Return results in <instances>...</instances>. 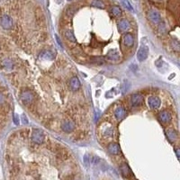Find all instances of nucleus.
Listing matches in <instances>:
<instances>
[{"instance_id":"obj_25","label":"nucleus","mask_w":180,"mask_h":180,"mask_svg":"<svg viewBox=\"0 0 180 180\" xmlns=\"http://www.w3.org/2000/svg\"><path fill=\"white\" fill-rule=\"evenodd\" d=\"M170 45H171V47L173 48V50H174L175 51L178 52V50H179V48H180V45L178 40H172V41H171V42H170Z\"/></svg>"},{"instance_id":"obj_4","label":"nucleus","mask_w":180,"mask_h":180,"mask_svg":"<svg viewBox=\"0 0 180 180\" xmlns=\"http://www.w3.org/2000/svg\"><path fill=\"white\" fill-rule=\"evenodd\" d=\"M61 128L67 133L72 132L76 128V123L72 120H63L61 123Z\"/></svg>"},{"instance_id":"obj_27","label":"nucleus","mask_w":180,"mask_h":180,"mask_svg":"<svg viewBox=\"0 0 180 180\" xmlns=\"http://www.w3.org/2000/svg\"><path fill=\"white\" fill-rule=\"evenodd\" d=\"M92 61H95V62H98V63H102L104 62V59L102 57H95V58H92Z\"/></svg>"},{"instance_id":"obj_10","label":"nucleus","mask_w":180,"mask_h":180,"mask_svg":"<svg viewBox=\"0 0 180 180\" xmlns=\"http://www.w3.org/2000/svg\"><path fill=\"white\" fill-rule=\"evenodd\" d=\"M148 55H149V48H148V46H146V45L141 46L139 49L138 52H137V59H138L139 61L142 62V61H144L147 59Z\"/></svg>"},{"instance_id":"obj_13","label":"nucleus","mask_w":180,"mask_h":180,"mask_svg":"<svg viewBox=\"0 0 180 180\" xmlns=\"http://www.w3.org/2000/svg\"><path fill=\"white\" fill-rule=\"evenodd\" d=\"M148 103L151 109H157L160 106L161 101L158 97H149L148 99Z\"/></svg>"},{"instance_id":"obj_30","label":"nucleus","mask_w":180,"mask_h":180,"mask_svg":"<svg viewBox=\"0 0 180 180\" xmlns=\"http://www.w3.org/2000/svg\"><path fill=\"white\" fill-rule=\"evenodd\" d=\"M100 161V160H99L97 157H94L93 158V163L94 164H97Z\"/></svg>"},{"instance_id":"obj_22","label":"nucleus","mask_w":180,"mask_h":180,"mask_svg":"<svg viewBox=\"0 0 180 180\" xmlns=\"http://www.w3.org/2000/svg\"><path fill=\"white\" fill-rule=\"evenodd\" d=\"M166 31H167L166 24L161 21V22L158 24V33H159L160 35H163V34L166 33Z\"/></svg>"},{"instance_id":"obj_16","label":"nucleus","mask_w":180,"mask_h":180,"mask_svg":"<svg viewBox=\"0 0 180 180\" xmlns=\"http://www.w3.org/2000/svg\"><path fill=\"white\" fill-rule=\"evenodd\" d=\"M107 149H108V151H109L111 154H113V155H118V154L121 152V149H120L119 145H118L117 143H115V142H111V143L108 145Z\"/></svg>"},{"instance_id":"obj_1","label":"nucleus","mask_w":180,"mask_h":180,"mask_svg":"<svg viewBox=\"0 0 180 180\" xmlns=\"http://www.w3.org/2000/svg\"><path fill=\"white\" fill-rule=\"evenodd\" d=\"M20 99L24 105H31L34 101V94L31 90H24L20 94Z\"/></svg>"},{"instance_id":"obj_21","label":"nucleus","mask_w":180,"mask_h":180,"mask_svg":"<svg viewBox=\"0 0 180 180\" xmlns=\"http://www.w3.org/2000/svg\"><path fill=\"white\" fill-rule=\"evenodd\" d=\"M91 5H92V6L97 7V8H100V9H104L105 7V5L102 0H93Z\"/></svg>"},{"instance_id":"obj_29","label":"nucleus","mask_w":180,"mask_h":180,"mask_svg":"<svg viewBox=\"0 0 180 180\" xmlns=\"http://www.w3.org/2000/svg\"><path fill=\"white\" fill-rule=\"evenodd\" d=\"M84 161H85V164L86 165V166H88V164H89V160H88V156H85L84 157Z\"/></svg>"},{"instance_id":"obj_15","label":"nucleus","mask_w":180,"mask_h":180,"mask_svg":"<svg viewBox=\"0 0 180 180\" xmlns=\"http://www.w3.org/2000/svg\"><path fill=\"white\" fill-rule=\"evenodd\" d=\"M120 170H121L122 175H123L124 178H129L131 176H132V175H131V169H130V167H128V165L126 163L121 164V166H120Z\"/></svg>"},{"instance_id":"obj_26","label":"nucleus","mask_w":180,"mask_h":180,"mask_svg":"<svg viewBox=\"0 0 180 180\" xmlns=\"http://www.w3.org/2000/svg\"><path fill=\"white\" fill-rule=\"evenodd\" d=\"M122 4L123 5V6H124L126 9H128V10H130V11H133V8H132V6H131V5L130 4L129 1H127V0H122Z\"/></svg>"},{"instance_id":"obj_33","label":"nucleus","mask_w":180,"mask_h":180,"mask_svg":"<svg viewBox=\"0 0 180 180\" xmlns=\"http://www.w3.org/2000/svg\"><path fill=\"white\" fill-rule=\"evenodd\" d=\"M176 152H177L178 157H179V150H178V149H176Z\"/></svg>"},{"instance_id":"obj_32","label":"nucleus","mask_w":180,"mask_h":180,"mask_svg":"<svg viewBox=\"0 0 180 180\" xmlns=\"http://www.w3.org/2000/svg\"><path fill=\"white\" fill-rule=\"evenodd\" d=\"M65 180H75V179H74V178H73L72 176H68V177L65 178Z\"/></svg>"},{"instance_id":"obj_19","label":"nucleus","mask_w":180,"mask_h":180,"mask_svg":"<svg viewBox=\"0 0 180 180\" xmlns=\"http://www.w3.org/2000/svg\"><path fill=\"white\" fill-rule=\"evenodd\" d=\"M40 56L42 58V59H45V60H52L54 58V54L49 50H43L42 51V53L40 54Z\"/></svg>"},{"instance_id":"obj_5","label":"nucleus","mask_w":180,"mask_h":180,"mask_svg":"<svg viewBox=\"0 0 180 180\" xmlns=\"http://www.w3.org/2000/svg\"><path fill=\"white\" fill-rule=\"evenodd\" d=\"M117 28L120 33H126L131 28L130 21L126 18H122L117 22Z\"/></svg>"},{"instance_id":"obj_23","label":"nucleus","mask_w":180,"mask_h":180,"mask_svg":"<svg viewBox=\"0 0 180 180\" xmlns=\"http://www.w3.org/2000/svg\"><path fill=\"white\" fill-rule=\"evenodd\" d=\"M2 90H4V88H3V86H1V84H0V91H2ZM6 112H4V111H2L1 109H0V128L3 126V124H4V123H5V119H6Z\"/></svg>"},{"instance_id":"obj_9","label":"nucleus","mask_w":180,"mask_h":180,"mask_svg":"<svg viewBox=\"0 0 180 180\" xmlns=\"http://www.w3.org/2000/svg\"><path fill=\"white\" fill-rule=\"evenodd\" d=\"M101 133L105 138H111L114 135V129L110 124H103L101 126Z\"/></svg>"},{"instance_id":"obj_17","label":"nucleus","mask_w":180,"mask_h":180,"mask_svg":"<svg viewBox=\"0 0 180 180\" xmlns=\"http://www.w3.org/2000/svg\"><path fill=\"white\" fill-rule=\"evenodd\" d=\"M110 14H111L112 17H119L122 16L123 12H122V9H121L118 6H113L110 8Z\"/></svg>"},{"instance_id":"obj_12","label":"nucleus","mask_w":180,"mask_h":180,"mask_svg":"<svg viewBox=\"0 0 180 180\" xmlns=\"http://www.w3.org/2000/svg\"><path fill=\"white\" fill-rule=\"evenodd\" d=\"M127 115V111L126 109L123 106V105H119L115 108V116L116 120L118 121H122L123 119L125 118V116Z\"/></svg>"},{"instance_id":"obj_31","label":"nucleus","mask_w":180,"mask_h":180,"mask_svg":"<svg viewBox=\"0 0 180 180\" xmlns=\"http://www.w3.org/2000/svg\"><path fill=\"white\" fill-rule=\"evenodd\" d=\"M22 119H23V123H24V124H27V123H28V121H27L25 115H23V116H22Z\"/></svg>"},{"instance_id":"obj_11","label":"nucleus","mask_w":180,"mask_h":180,"mask_svg":"<svg viewBox=\"0 0 180 180\" xmlns=\"http://www.w3.org/2000/svg\"><path fill=\"white\" fill-rule=\"evenodd\" d=\"M123 44L127 48H131L134 45V37L131 33H125L123 36Z\"/></svg>"},{"instance_id":"obj_3","label":"nucleus","mask_w":180,"mask_h":180,"mask_svg":"<svg viewBox=\"0 0 180 180\" xmlns=\"http://www.w3.org/2000/svg\"><path fill=\"white\" fill-rule=\"evenodd\" d=\"M146 17H147L148 20L153 24H159L162 21L160 14L157 10H154V9L149 10L146 14Z\"/></svg>"},{"instance_id":"obj_28","label":"nucleus","mask_w":180,"mask_h":180,"mask_svg":"<svg viewBox=\"0 0 180 180\" xmlns=\"http://www.w3.org/2000/svg\"><path fill=\"white\" fill-rule=\"evenodd\" d=\"M14 123H15V124H17V125L19 124V119H18V115H17V114H15V115H14Z\"/></svg>"},{"instance_id":"obj_20","label":"nucleus","mask_w":180,"mask_h":180,"mask_svg":"<svg viewBox=\"0 0 180 180\" xmlns=\"http://www.w3.org/2000/svg\"><path fill=\"white\" fill-rule=\"evenodd\" d=\"M166 134H167V137L168 141H175L178 139V132L175 131L174 130L167 131Z\"/></svg>"},{"instance_id":"obj_7","label":"nucleus","mask_w":180,"mask_h":180,"mask_svg":"<svg viewBox=\"0 0 180 180\" xmlns=\"http://www.w3.org/2000/svg\"><path fill=\"white\" fill-rule=\"evenodd\" d=\"M144 97L141 94H133L131 97V105L133 107H138L143 105Z\"/></svg>"},{"instance_id":"obj_14","label":"nucleus","mask_w":180,"mask_h":180,"mask_svg":"<svg viewBox=\"0 0 180 180\" xmlns=\"http://www.w3.org/2000/svg\"><path fill=\"white\" fill-rule=\"evenodd\" d=\"M105 57L108 61H118L120 59V54L115 49H111L107 51Z\"/></svg>"},{"instance_id":"obj_24","label":"nucleus","mask_w":180,"mask_h":180,"mask_svg":"<svg viewBox=\"0 0 180 180\" xmlns=\"http://www.w3.org/2000/svg\"><path fill=\"white\" fill-rule=\"evenodd\" d=\"M76 11H77V7H76L75 6H68V7L67 8V10H66V15H67L68 17H72V16L76 13Z\"/></svg>"},{"instance_id":"obj_8","label":"nucleus","mask_w":180,"mask_h":180,"mask_svg":"<svg viewBox=\"0 0 180 180\" xmlns=\"http://www.w3.org/2000/svg\"><path fill=\"white\" fill-rule=\"evenodd\" d=\"M68 87H69V89H70L71 91L76 92V91H78V90L80 88L81 84H80L79 79L77 77H72V78L69 79L68 83Z\"/></svg>"},{"instance_id":"obj_6","label":"nucleus","mask_w":180,"mask_h":180,"mask_svg":"<svg viewBox=\"0 0 180 180\" xmlns=\"http://www.w3.org/2000/svg\"><path fill=\"white\" fill-rule=\"evenodd\" d=\"M158 119L159 121L162 123V124H167L171 122V119H172V116H171V114L167 111V110H163L161 111L159 115H158Z\"/></svg>"},{"instance_id":"obj_2","label":"nucleus","mask_w":180,"mask_h":180,"mask_svg":"<svg viewBox=\"0 0 180 180\" xmlns=\"http://www.w3.org/2000/svg\"><path fill=\"white\" fill-rule=\"evenodd\" d=\"M32 141L35 144H42L44 142V140H45V134L44 132L40 130V129H34L32 132Z\"/></svg>"},{"instance_id":"obj_18","label":"nucleus","mask_w":180,"mask_h":180,"mask_svg":"<svg viewBox=\"0 0 180 180\" xmlns=\"http://www.w3.org/2000/svg\"><path fill=\"white\" fill-rule=\"evenodd\" d=\"M63 34H64V37L68 42H74V43L76 42V37H75L74 33H73V32L71 30H66Z\"/></svg>"}]
</instances>
